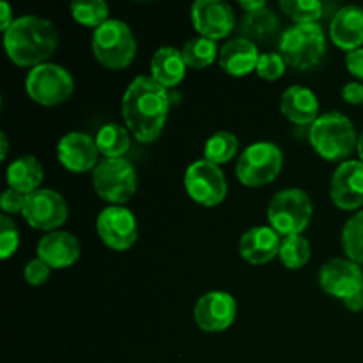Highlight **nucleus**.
<instances>
[{
	"mask_svg": "<svg viewBox=\"0 0 363 363\" xmlns=\"http://www.w3.org/2000/svg\"><path fill=\"white\" fill-rule=\"evenodd\" d=\"M169 92L152 77L135 78L123 96V117L138 142H155L169 116Z\"/></svg>",
	"mask_w": 363,
	"mask_h": 363,
	"instance_id": "1",
	"label": "nucleus"
},
{
	"mask_svg": "<svg viewBox=\"0 0 363 363\" xmlns=\"http://www.w3.org/2000/svg\"><path fill=\"white\" fill-rule=\"evenodd\" d=\"M6 53L16 66H39L59 46V32L50 20L35 14L16 18L4 32Z\"/></svg>",
	"mask_w": 363,
	"mask_h": 363,
	"instance_id": "2",
	"label": "nucleus"
},
{
	"mask_svg": "<svg viewBox=\"0 0 363 363\" xmlns=\"http://www.w3.org/2000/svg\"><path fill=\"white\" fill-rule=\"evenodd\" d=\"M312 147L328 162H347L358 147V135L350 117L340 112L323 113L308 131Z\"/></svg>",
	"mask_w": 363,
	"mask_h": 363,
	"instance_id": "3",
	"label": "nucleus"
},
{
	"mask_svg": "<svg viewBox=\"0 0 363 363\" xmlns=\"http://www.w3.org/2000/svg\"><path fill=\"white\" fill-rule=\"evenodd\" d=\"M325 52V30L319 23L293 25L284 32L279 43V53L294 69H311L318 66Z\"/></svg>",
	"mask_w": 363,
	"mask_h": 363,
	"instance_id": "4",
	"label": "nucleus"
},
{
	"mask_svg": "<svg viewBox=\"0 0 363 363\" xmlns=\"http://www.w3.org/2000/svg\"><path fill=\"white\" fill-rule=\"evenodd\" d=\"M92 53L96 60L110 69H123L128 67L137 53V41L128 27L121 20H108L92 34Z\"/></svg>",
	"mask_w": 363,
	"mask_h": 363,
	"instance_id": "5",
	"label": "nucleus"
},
{
	"mask_svg": "<svg viewBox=\"0 0 363 363\" xmlns=\"http://www.w3.org/2000/svg\"><path fill=\"white\" fill-rule=\"evenodd\" d=\"M314 215L312 199L300 188H287L275 194L268 206V220L280 236L301 234Z\"/></svg>",
	"mask_w": 363,
	"mask_h": 363,
	"instance_id": "6",
	"label": "nucleus"
},
{
	"mask_svg": "<svg viewBox=\"0 0 363 363\" xmlns=\"http://www.w3.org/2000/svg\"><path fill=\"white\" fill-rule=\"evenodd\" d=\"M284 167V155L272 142H255L248 145L236 163V176L241 184L259 188L279 177Z\"/></svg>",
	"mask_w": 363,
	"mask_h": 363,
	"instance_id": "7",
	"label": "nucleus"
},
{
	"mask_svg": "<svg viewBox=\"0 0 363 363\" xmlns=\"http://www.w3.org/2000/svg\"><path fill=\"white\" fill-rule=\"evenodd\" d=\"M74 80L66 67L59 64H39L28 71L25 91L32 101L43 106H55L71 98Z\"/></svg>",
	"mask_w": 363,
	"mask_h": 363,
	"instance_id": "8",
	"label": "nucleus"
},
{
	"mask_svg": "<svg viewBox=\"0 0 363 363\" xmlns=\"http://www.w3.org/2000/svg\"><path fill=\"white\" fill-rule=\"evenodd\" d=\"M92 184L103 201L124 204L137 191V172L124 158H105L92 170Z\"/></svg>",
	"mask_w": 363,
	"mask_h": 363,
	"instance_id": "9",
	"label": "nucleus"
},
{
	"mask_svg": "<svg viewBox=\"0 0 363 363\" xmlns=\"http://www.w3.org/2000/svg\"><path fill=\"white\" fill-rule=\"evenodd\" d=\"M184 186L188 195L206 208L218 206L227 197L225 174L218 165L208 160H197L188 167Z\"/></svg>",
	"mask_w": 363,
	"mask_h": 363,
	"instance_id": "10",
	"label": "nucleus"
},
{
	"mask_svg": "<svg viewBox=\"0 0 363 363\" xmlns=\"http://www.w3.org/2000/svg\"><path fill=\"white\" fill-rule=\"evenodd\" d=\"M21 215L32 229L53 233L67 220V204L59 191L39 188L27 195Z\"/></svg>",
	"mask_w": 363,
	"mask_h": 363,
	"instance_id": "11",
	"label": "nucleus"
},
{
	"mask_svg": "<svg viewBox=\"0 0 363 363\" xmlns=\"http://www.w3.org/2000/svg\"><path fill=\"white\" fill-rule=\"evenodd\" d=\"M96 230L106 247L113 250H128L138 238L137 218L123 206H108L96 220Z\"/></svg>",
	"mask_w": 363,
	"mask_h": 363,
	"instance_id": "12",
	"label": "nucleus"
},
{
	"mask_svg": "<svg viewBox=\"0 0 363 363\" xmlns=\"http://www.w3.org/2000/svg\"><path fill=\"white\" fill-rule=\"evenodd\" d=\"M238 314V305L233 294L211 291L199 298L194 308V319L204 332L218 333L230 328Z\"/></svg>",
	"mask_w": 363,
	"mask_h": 363,
	"instance_id": "13",
	"label": "nucleus"
},
{
	"mask_svg": "<svg viewBox=\"0 0 363 363\" xmlns=\"http://www.w3.org/2000/svg\"><path fill=\"white\" fill-rule=\"evenodd\" d=\"M191 21L202 38H227L236 27V16L233 7L222 0H197L191 6Z\"/></svg>",
	"mask_w": 363,
	"mask_h": 363,
	"instance_id": "14",
	"label": "nucleus"
},
{
	"mask_svg": "<svg viewBox=\"0 0 363 363\" xmlns=\"http://www.w3.org/2000/svg\"><path fill=\"white\" fill-rule=\"evenodd\" d=\"M319 284L325 293L346 300L363 291V272L360 264L351 259L337 257L323 264L319 272Z\"/></svg>",
	"mask_w": 363,
	"mask_h": 363,
	"instance_id": "15",
	"label": "nucleus"
},
{
	"mask_svg": "<svg viewBox=\"0 0 363 363\" xmlns=\"http://www.w3.org/2000/svg\"><path fill=\"white\" fill-rule=\"evenodd\" d=\"M330 195L337 208L353 211L363 206V162H342L332 176Z\"/></svg>",
	"mask_w": 363,
	"mask_h": 363,
	"instance_id": "16",
	"label": "nucleus"
},
{
	"mask_svg": "<svg viewBox=\"0 0 363 363\" xmlns=\"http://www.w3.org/2000/svg\"><path fill=\"white\" fill-rule=\"evenodd\" d=\"M57 155H59V162L74 174L94 170L99 163V149L96 140L91 135L82 133V131H71L64 135L57 147Z\"/></svg>",
	"mask_w": 363,
	"mask_h": 363,
	"instance_id": "17",
	"label": "nucleus"
},
{
	"mask_svg": "<svg viewBox=\"0 0 363 363\" xmlns=\"http://www.w3.org/2000/svg\"><path fill=\"white\" fill-rule=\"evenodd\" d=\"M80 241L67 230H53L38 243V257L52 269H62L80 259Z\"/></svg>",
	"mask_w": 363,
	"mask_h": 363,
	"instance_id": "18",
	"label": "nucleus"
},
{
	"mask_svg": "<svg viewBox=\"0 0 363 363\" xmlns=\"http://www.w3.org/2000/svg\"><path fill=\"white\" fill-rule=\"evenodd\" d=\"M280 245V234L273 227L257 225L241 236L240 254L250 264H266L279 255Z\"/></svg>",
	"mask_w": 363,
	"mask_h": 363,
	"instance_id": "19",
	"label": "nucleus"
},
{
	"mask_svg": "<svg viewBox=\"0 0 363 363\" xmlns=\"http://www.w3.org/2000/svg\"><path fill=\"white\" fill-rule=\"evenodd\" d=\"M330 38L339 48L353 52L363 45V7L344 6L333 14Z\"/></svg>",
	"mask_w": 363,
	"mask_h": 363,
	"instance_id": "20",
	"label": "nucleus"
},
{
	"mask_svg": "<svg viewBox=\"0 0 363 363\" xmlns=\"http://www.w3.org/2000/svg\"><path fill=\"white\" fill-rule=\"evenodd\" d=\"M261 53L255 43L245 38L230 39L220 48L218 62L225 73L233 77H247L257 67Z\"/></svg>",
	"mask_w": 363,
	"mask_h": 363,
	"instance_id": "21",
	"label": "nucleus"
},
{
	"mask_svg": "<svg viewBox=\"0 0 363 363\" xmlns=\"http://www.w3.org/2000/svg\"><path fill=\"white\" fill-rule=\"evenodd\" d=\"M280 110L294 124H301V126L311 124L312 126L319 117L318 96L303 85H291L280 98Z\"/></svg>",
	"mask_w": 363,
	"mask_h": 363,
	"instance_id": "22",
	"label": "nucleus"
},
{
	"mask_svg": "<svg viewBox=\"0 0 363 363\" xmlns=\"http://www.w3.org/2000/svg\"><path fill=\"white\" fill-rule=\"evenodd\" d=\"M186 74L183 53L172 46H162L151 59V77L163 87H176Z\"/></svg>",
	"mask_w": 363,
	"mask_h": 363,
	"instance_id": "23",
	"label": "nucleus"
},
{
	"mask_svg": "<svg viewBox=\"0 0 363 363\" xmlns=\"http://www.w3.org/2000/svg\"><path fill=\"white\" fill-rule=\"evenodd\" d=\"M6 177L11 190L28 195L39 190L45 177V169L35 156H20L9 163Z\"/></svg>",
	"mask_w": 363,
	"mask_h": 363,
	"instance_id": "24",
	"label": "nucleus"
},
{
	"mask_svg": "<svg viewBox=\"0 0 363 363\" xmlns=\"http://www.w3.org/2000/svg\"><path fill=\"white\" fill-rule=\"evenodd\" d=\"M279 18L266 6L262 9L254 11V13H247V16L241 21V34H243L241 38L248 39L252 43L257 41L262 43V45H268L279 34Z\"/></svg>",
	"mask_w": 363,
	"mask_h": 363,
	"instance_id": "25",
	"label": "nucleus"
},
{
	"mask_svg": "<svg viewBox=\"0 0 363 363\" xmlns=\"http://www.w3.org/2000/svg\"><path fill=\"white\" fill-rule=\"evenodd\" d=\"M96 145L105 158H123L130 149V133L121 124H105L96 135Z\"/></svg>",
	"mask_w": 363,
	"mask_h": 363,
	"instance_id": "26",
	"label": "nucleus"
},
{
	"mask_svg": "<svg viewBox=\"0 0 363 363\" xmlns=\"http://www.w3.org/2000/svg\"><path fill=\"white\" fill-rule=\"evenodd\" d=\"M240 151V140L230 131H216L204 145V160L220 165L234 158Z\"/></svg>",
	"mask_w": 363,
	"mask_h": 363,
	"instance_id": "27",
	"label": "nucleus"
},
{
	"mask_svg": "<svg viewBox=\"0 0 363 363\" xmlns=\"http://www.w3.org/2000/svg\"><path fill=\"white\" fill-rule=\"evenodd\" d=\"M181 53H183L186 66L194 67V69H202V67H208L209 64L215 62L220 52L213 39L194 38L184 43Z\"/></svg>",
	"mask_w": 363,
	"mask_h": 363,
	"instance_id": "28",
	"label": "nucleus"
},
{
	"mask_svg": "<svg viewBox=\"0 0 363 363\" xmlns=\"http://www.w3.org/2000/svg\"><path fill=\"white\" fill-rule=\"evenodd\" d=\"M312 255V247L308 240L301 234H294V236H286L280 245L279 259L286 268L298 269L308 262Z\"/></svg>",
	"mask_w": 363,
	"mask_h": 363,
	"instance_id": "29",
	"label": "nucleus"
},
{
	"mask_svg": "<svg viewBox=\"0 0 363 363\" xmlns=\"http://www.w3.org/2000/svg\"><path fill=\"white\" fill-rule=\"evenodd\" d=\"M342 247L347 259L363 264V211L354 213L344 225Z\"/></svg>",
	"mask_w": 363,
	"mask_h": 363,
	"instance_id": "30",
	"label": "nucleus"
},
{
	"mask_svg": "<svg viewBox=\"0 0 363 363\" xmlns=\"http://www.w3.org/2000/svg\"><path fill=\"white\" fill-rule=\"evenodd\" d=\"M280 9L296 25L318 23L325 13V4L319 0H280Z\"/></svg>",
	"mask_w": 363,
	"mask_h": 363,
	"instance_id": "31",
	"label": "nucleus"
},
{
	"mask_svg": "<svg viewBox=\"0 0 363 363\" xmlns=\"http://www.w3.org/2000/svg\"><path fill=\"white\" fill-rule=\"evenodd\" d=\"M71 14L78 23L98 28L108 21V4L103 0H77L71 4Z\"/></svg>",
	"mask_w": 363,
	"mask_h": 363,
	"instance_id": "32",
	"label": "nucleus"
},
{
	"mask_svg": "<svg viewBox=\"0 0 363 363\" xmlns=\"http://www.w3.org/2000/svg\"><path fill=\"white\" fill-rule=\"evenodd\" d=\"M18 245H20V233L16 223L7 215H2L0 216V257L9 259L18 250Z\"/></svg>",
	"mask_w": 363,
	"mask_h": 363,
	"instance_id": "33",
	"label": "nucleus"
},
{
	"mask_svg": "<svg viewBox=\"0 0 363 363\" xmlns=\"http://www.w3.org/2000/svg\"><path fill=\"white\" fill-rule=\"evenodd\" d=\"M286 60L280 53H262L255 71L264 80H279L286 73Z\"/></svg>",
	"mask_w": 363,
	"mask_h": 363,
	"instance_id": "34",
	"label": "nucleus"
},
{
	"mask_svg": "<svg viewBox=\"0 0 363 363\" xmlns=\"http://www.w3.org/2000/svg\"><path fill=\"white\" fill-rule=\"evenodd\" d=\"M50 272H52V268H50L46 262H43L39 257L32 259V261H28L27 266H25L23 279L28 286L38 287V286H43V284L48 280Z\"/></svg>",
	"mask_w": 363,
	"mask_h": 363,
	"instance_id": "35",
	"label": "nucleus"
},
{
	"mask_svg": "<svg viewBox=\"0 0 363 363\" xmlns=\"http://www.w3.org/2000/svg\"><path fill=\"white\" fill-rule=\"evenodd\" d=\"M25 199H27V195L7 188V190L2 194V199H0V206H2L4 215L9 216V215H16V213L23 211Z\"/></svg>",
	"mask_w": 363,
	"mask_h": 363,
	"instance_id": "36",
	"label": "nucleus"
},
{
	"mask_svg": "<svg viewBox=\"0 0 363 363\" xmlns=\"http://www.w3.org/2000/svg\"><path fill=\"white\" fill-rule=\"evenodd\" d=\"M346 67L353 77L363 80V48L347 52L346 55Z\"/></svg>",
	"mask_w": 363,
	"mask_h": 363,
	"instance_id": "37",
	"label": "nucleus"
},
{
	"mask_svg": "<svg viewBox=\"0 0 363 363\" xmlns=\"http://www.w3.org/2000/svg\"><path fill=\"white\" fill-rule=\"evenodd\" d=\"M342 98L346 99L350 105H362L363 103V85L358 82H350L344 85Z\"/></svg>",
	"mask_w": 363,
	"mask_h": 363,
	"instance_id": "38",
	"label": "nucleus"
},
{
	"mask_svg": "<svg viewBox=\"0 0 363 363\" xmlns=\"http://www.w3.org/2000/svg\"><path fill=\"white\" fill-rule=\"evenodd\" d=\"M14 18H13V11H11V6L6 2V0H2L0 2V27H2V30L6 32L7 28L13 25Z\"/></svg>",
	"mask_w": 363,
	"mask_h": 363,
	"instance_id": "39",
	"label": "nucleus"
},
{
	"mask_svg": "<svg viewBox=\"0 0 363 363\" xmlns=\"http://www.w3.org/2000/svg\"><path fill=\"white\" fill-rule=\"evenodd\" d=\"M344 305H346L347 311L362 312L363 311V291L362 293H357V294H353V296L346 298V300H344Z\"/></svg>",
	"mask_w": 363,
	"mask_h": 363,
	"instance_id": "40",
	"label": "nucleus"
},
{
	"mask_svg": "<svg viewBox=\"0 0 363 363\" xmlns=\"http://www.w3.org/2000/svg\"><path fill=\"white\" fill-rule=\"evenodd\" d=\"M240 6L241 9H245V13H254L266 7V2L264 0H240Z\"/></svg>",
	"mask_w": 363,
	"mask_h": 363,
	"instance_id": "41",
	"label": "nucleus"
},
{
	"mask_svg": "<svg viewBox=\"0 0 363 363\" xmlns=\"http://www.w3.org/2000/svg\"><path fill=\"white\" fill-rule=\"evenodd\" d=\"M0 144H2V152H0V160H6L7 158V149H9V142H7V135L0 133Z\"/></svg>",
	"mask_w": 363,
	"mask_h": 363,
	"instance_id": "42",
	"label": "nucleus"
},
{
	"mask_svg": "<svg viewBox=\"0 0 363 363\" xmlns=\"http://www.w3.org/2000/svg\"><path fill=\"white\" fill-rule=\"evenodd\" d=\"M357 151H358V156H360V162H363V131L360 135H358V147H357Z\"/></svg>",
	"mask_w": 363,
	"mask_h": 363,
	"instance_id": "43",
	"label": "nucleus"
}]
</instances>
